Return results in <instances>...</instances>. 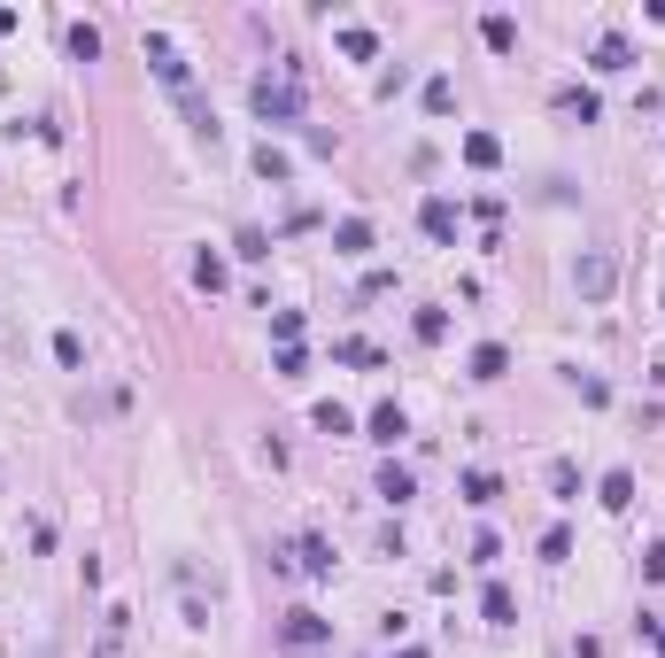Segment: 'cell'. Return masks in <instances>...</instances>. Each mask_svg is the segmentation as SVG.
<instances>
[{"instance_id": "cell-1", "label": "cell", "mask_w": 665, "mask_h": 658, "mask_svg": "<svg viewBox=\"0 0 665 658\" xmlns=\"http://www.w3.org/2000/svg\"><path fill=\"white\" fill-rule=\"evenodd\" d=\"M248 101H256V117H263V124H302V93H294V70H279V78L263 70L256 86H248Z\"/></svg>"}, {"instance_id": "cell-2", "label": "cell", "mask_w": 665, "mask_h": 658, "mask_svg": "<svg viewBox=\"0 0 665 658\" xmlns=\"http://www.w3.org/2000/svg\"><path fill=\"white\" fill-rule=\"evenodd\" d=\"M279 643H287V651H325V643H333V620L310 612V604H294L287 620H279Z\"/></svg>"}, {"instance_id": "cell-3", "label": "cell", "mask_w": 665, "mask_h": 658, "mask_svg": "<svg viewBox=\"0 0 665 658\" xmlns=\"http://www.w3.org/2000/svg\"><path fill=\"white\" fill-rule=\"evenodd\" d=\"M611 279H619V271H611V256H604V248H588V256L573 264V287H580L588 302H604V295H611Z\"/></svg>"}, {"instance_id": "cell-4", "label": "cell", "mask_w": 665, "mask_h": 658, "mask_svg": "<svg viewBox=\"0 0 665 658\" xmlns=\"http://www.w3.org/2000/svg\"><path fill=\"white\" fill-rule=\"evenodd\" d=\"M147 62H155V78H163V86H171L178 101L194 93V78H186V62H178V47H171V39H147Z\"/></svg>"}, {"instance_id": "cell-5", "label": "cell", "mask_w": 665, "mask_h": 658, "mask_svg": "<svg viewBox=\"0 0 665 658\" xmlns=\"http://www.w3.org/2000/svg\"><path fill=\"white\" fill-rule=\"evenodd\" d=\"M418 225H426V240L449 248V240H457V202H449V194H426V202H418Z\"/></svg>"}, {"instance_id": "cell-6", "label": "cell", "mask_w": 665, "mask_h": 658, "mask_svg": "<svg viewBox=\"0 0 665 658\" xmlns=\"http://www.w3.org/2000/svg\"><path fill=\"white\" fill-rule=\"evenodd\" d=\"M124 635H132V612L109 604V612H101V643H93V658H124Z\"/></svg>"}, {"instance_id": "cell-7", "label": "cell", "mask_w": 665, "mask_h": 658, "mask_svg": "<svg viewBox=\"0 0 665 658\" xmlns=\"http://www.w3.org/2000/svg\"><path fill=\"white\" fill-rule=\"evenodd\" d=\"M596 504H604V511H627V504H635V473H627V465H611V473L596 480Z\"/></svg>"}, {"instance_id": "cell-8", "label": "cell", "mask_w": 665, "mask_h": 658, "mask_svg": "<svg viewBox=\"0 0 665 658\" xmlns=\"http://www.w3.org/2000/svg\"><path fill=\"white\" fill-rule=\"evenodd\" d=\"M364 426H372V442H403V434H410L403 403H372V419H364Z\"/></svg>"}, {"instance_id": "cell-9", "label": "cell", "mask_w": 665, "mask_h": 658, "mask_svg": "<svg viewBox=\"0 0 665 658\" xmlns=\"http://www.w3.org/2000/svg\"><path fill=\"white\" fill-rule=\"evenodd\" d=\"M294 558H302L310 581H325V573H333V542H325V535H302V542H294Z\"/></svg>"}, {"instance_id": "cell-10", "label": "cell", "mask_w": 665, "mask_h": 658, "mask_svg": "<svg viewBox=\"0 0 665 658\" xmlns=\"http://www.w3.org/2000/svg\"><path fill=\"white\" fill-rule=\"evenodd\" d=\"M464 163H472V171H495V163H503V140H495V132H464Z\"/></svg>"}, {"instance_id": "cell-11", "label": "cell", "mask_w": 665, "mask_h": 658, "mask_svg": "<svg viewBox=\"0 0 665 658\" xmlns=\"http://www.w3.org/2000/svg\"><path fill=\"white\" fill-rule=\"evenodd\" d=\"M503 372H511V349L503 341H480L472 349V380H503Z\"/></svg>"}, {"instance_id": "cell-12", "label": "cell", "mask_w": 665, "mask_h": 658, "mask_svg": "<svg viewBox=\"0 0 665 658\" xmlns=\"http://www.w3.org/2000/svg\"><path fill=\"white\" fill-rule=\"evenodd\" d=\"M557 109H565L573 124H596V117H604V101H596L588 86H565V93H557Z\"/></svg>"}, {"instance_id": "cell-13", "label": "cell", "mask_w": 665, "mask_h": 658, "mask_svg": "<svg viewBox=\"0 0 665 658\" xmlns=\"http://www.w3.org/2000/svg\"><path fill=\"white\" fill-rule=\"evenodd\" d=\"M596 70H635V47H627L619 31H604V39H596Z\"/></svg>"}, {"instance_id": "cell-14", "label": "cell", "mask_w": 665, "mask_h": 658, "mask_svg": "<svg viewBox=\"0 0 665 658\" xmlns=\"http://www.w3.org/2000/svg\"><path fill=\"white\" fill-rule=\"evenodd\" d=\"M333 248H341V256H364V248H372V225H364V217H341V225H333Z\"/></svg>"}, {"instance_id": "cell-15", "label": "cell", "mask_w": 665, "mask_h": 658, "mask_svg": "<svg viewBox=\"0 0 665 658\" xmlns=\"http://www.w3.org/2000/svg\"><path fill=\"white\" fill-rule=\"evenodd\" d=\"M480 612H488V628H511V620H519V604H511V589H503V581H488Z\"/></svg>"}, {"instance_id": "cell-16", "label": "cell", "mask_w": 665, "mask_h": 658, "mask_svg": "<svg viewBox=\"0 0 665 658\" xmlns=\"http://www.w3.org/2000/svg\"><path fill=\"white\" fill-rule=\"evenodd\" d=\"M341 55H348V62H372V55H379V31H364V24H341Z\"/></svg>"}, {"instance_id": "cell-17", "label": "cell", "mask_w": 665, "mask_h": 658, "mask_svg": "<svg viewBox=\"0 0 665 658\" xmlns=\"http://www.w3.org/2000/svg\"><path fill=\"white\" fill-rule=\"evenodd\" d=\"M480 39H488L495 55H511V47H519V24H511V16H480Z\"/></svg>"}, {"instance_id": "cell-18", "label": "cell", "mask_w": 665, "mask_h": 658, "mask_svg": "<svg viewBox=\"0 0 665 658\" xmlns=\"http://www.w3.org/2000/svg\"><path fill=\"white\" fill-rule=\"evenodd\" d=\"M256 171H263V179H271V186H279V179H294V155L263 140V148H256Z\"/></svg>"}, {"instance_id": "cell-19", "label": "cell", "mask_w": 665, "mask_h": 658, "mask_svg": "<svg viewBox=\"0 0 665 658\" xmlns=\"http://www.w3.org/2000/svg\"><path fill=\"white\" fill-rule=\"evenodd\" d=\"M271 341L279 349H302V310H271Z\"/></svg>"}, {"instance_id": "cell-20", "label": "cell", "mask_w": 665, "mask_h": 658, "mask_svg": "<svg viewBox=\"0 0 665 658\" xmlns=\"http://www.w3.org/2000/svg\"><path fill=\"white\" fill-rule=\"evenodd\" d=\"M495 496H503V480H495V473H464V504H480V511H488Z\"/></svg>"}, {"instance_id": "cell-21", "label": "cell", "mask_w": 665, "mask_h": 658, "mask_svg": "<svg viewBox=\"0 0 665 658\" xmlns=\"http://www.w3.org/2000/svg\"><path fill=\"white\" fill-rule=\"evenodd\" d=\"M457 109V86L449 78H426V117H449Z\"/></svg>"}, {"instance_id": "cell-22", "label": "cell", "mask_w": 665, "mask_h": 658, "mask_svg": "<svg viewBox=\"0 0 665 658\" xmlns=\"http://www.w3.org/2000/svg\"><path fill=\"white\" fill-rule=\"evenodd\" d=\"M310 426H318V434H348V426H356V419H348L341 403H318V411H310Z\"/></svg>"}, {"instance_id": "cell-23", "label": "cell", "mask_w": 665, "mask_h": 658, "mask_svg": "<svg viewBox=\"0 0 665 658\" xmlns=\"http://www.w3.org/2000/svg\"><path fill=\"white\" fill-rule=\"evenodd\" d=\"M379 496H387V504H410V473H403V465H387V473H379Z\"/></svg>"}, {"instance_id": "cell-24", "label": "cell", "mask_w": 665, "mask_h": 658, "mask_svg": "<svg viewBox=\"0 0 665 658\" xmlns=\"http://www.w3.org/2000/svg\"><path fill=\"white\" fill-rule=\"evenodd\" d=\"M194 287H209V295H217V287H225V264H217V256H209V248H202V256H194Z\"/></svg>"}, {"instance_id": "cell-25", "label": "cell", "mask_w": 665, "mask_h": 658, "mask_svg": "<svg viewBox=\"0 0 665 658\" xmlns=\"http://www.w3.org/2000/svg\"><path fill=\"white\" fill-rule=\"evenodd\" d=\"M70 55L93 62V55H101V31H93V24H70Z\"/></svg>"}, {"instance_id": "cell-26", "label": "cell", "mask_w": 665, "mask_h": 658, "mask_svg": "<svg viewBox=\"0 0 665 658\" xmlns=\"http://www.w3.org/2000/svg\"><path fill=\"white\" fill-rule=\"evenodd\" d=\"M418 341H449V310H418Z\"/></svg>"}, {"instance_id": "cell-27", "label": "cell", "mask_w": 665, "mask_h": 658, "mask_svg": "<svg viewBox=\"0 0 665 658\" xmlns=\"http://www.w3.org/2000/svg\"><path fill=\"white\" fill-rule=\"evenodd\" d=\"M542 558H550V566H565V558H573V535H565V527H550V535H542Z\"/></svg>"}, {"instance_id": "cell-28", "label": "cell", "mask_w": 665, "mask_h": 658, "mask_svg": "<svg viewBox=\"0 0 665 658\" xmlns=\"http://www.w3.org/2000/svg\"><path fill=\"white\" fill-rule=\"evenodd\" d=\"M550 488H557V496H565V504H573V496H580V473H573V465H565V457H557V465H550Z\"/></svg>"}, {"instance_id": "cell-29", "label": "cell", "mask_w": 665, "mask_h": 658, "mask_svg": "<svg viewBox=\"0 0 665 658\" xmlns=\"http://www.w3.org/2000/svg\"><path fill=\"white\" fill-rule=\"evenodd\" d=\"M55 357L70 364V372H78V364H86V341H78V333H55Z\"/></svg>"}, {"instance_id": "cell-30", "label": "cell", "mask_w": 665, "mask_h": 658, "mask_svg": "<svg viewBox=\"0 0 665 658\" xmlns=\"http://www.w3.org/2000/svg\"><path fill=\"white\" fill-rule=\"evenodd\" d=\"M573 388H580V403H611V388L596 380V372H573Z\"/></svg>"}, {"instance_id": "cell-31", "label": "cell", "mask_w": 665, "mask_h": 658, "mask_svg": "<svg viewBox=\"0 0 665 658\" xmlns=\"http://www.w3.org/2000/svg\"><path fill=\"white\" fill-rule=\"evenodd\" d=\"M333 357H341V364H379V349H372V341H341Z\"/></svg>"}, {"instance_id": "cell-32", "label": "cell", "mask_w": 665, "mask_h": 658, "mask_svg": "<svg viewBox=\"0 0 665 658\" xmlns=\"http://www.w3.org/2000/svg\"><path fill=\"white\" fill-rule=\"evenodd\" d=\"M642 581H665V542H650V550H642Z\"/></svg>"}, {"instance_id": "cell-33", "label": "cell", "mask_w": 665, "mask_h": 658, "mask_svg": "<svg viewBox=\"0 0 665 658\" xmlns=\"http://www.w3.org/2000/svg\"><path fill=\"white\" fill-rule=\"evenodd\" d=\"M635 635L650 643V651H665V620H650V612H642V620H635Z\"/></svg>"}, {"instance_id": "cell-34", "label": "cell", "mask_w": 665, "mask_h": 658, "mask_svg": "<svg viewBox=\"0 0 665 658\" xmlns=\"http://www.w3.org/2000/svg\"><path fill=\"white\" fill-rule=\"evenodd\" d=\"M395 658H426V651H418V643H403V651H395Z\"/></svg>"}]
</instances>
